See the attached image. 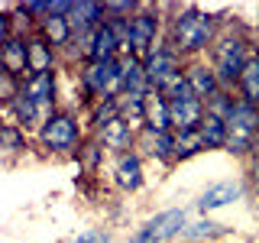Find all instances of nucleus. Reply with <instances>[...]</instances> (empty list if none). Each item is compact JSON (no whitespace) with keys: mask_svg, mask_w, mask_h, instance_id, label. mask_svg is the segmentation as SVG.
<instances>
[{"mask_svg":"<svg viewBox=\"0 0 259 243\" xmlns=\"http://www.w3.org/2000/svg\"><path fill=\"white\" fill-rule=\"evenodd\" d=\"M217 36H221V32H217V20H214V16L204 13L201 7L188 4V7H182V10L168 20L165 43L172 46L185 62H191V59L207 55Z\"/></svg>","mask_w":259,"mask_h":243,"instance_id":"obj_1","label":"nucleus"},{"mask_svg":"<svg viewBox=\"0 0 259 243\" xmlns=\"http://www.w3.org/2000/svg\"><path fill=\"white\" fill-rule=\"evenodd\" d=\"M207 55H210V68H214L221 88L237 91V81L243 75V68H246L249 55H253V46H249V39L243 32H221Z\"/></svg>","mask_w":259,"mask_h":243,"instance_id":"obj_2","label":"nucleus"},{"mask_svg":"<svg viewBox=\"0 0 259 243\" xmlns=\"http://www.w3.org/2000/svg\"><path fill=\"white\" fill-rule=\"evenodd\" d=\"M78 88L84 94V104L91 107L94 101L104 97H120L123 85H120V62H84L78 65Z\"/></svg>","mask_w":259,"mask_h":243,"instance_id":"obj_3","label":"nucleus"},{"mask_svg":"<svg viewBox=\"0 0 259 243\" xmlns=\"http://www.w3.org/2000/svg\"><path fill=\"white\" fill-rule=\"evenodd\" d=\"M39 143H42V149L55 152V156H78L81 143H84L78 117H71L68 110H55L39 130Z\"/></svg>","mask_w":259,"mask_h":243,"instance_id":"obj_4","label":"nucleus"},{"mask_svg":"<svg viewBox=\"0 0 259 243\" xmlns=\"http://www.w3.org/2000/svg\"><path fill=\"white\" fill-rule=\"evenodd\" d=\"M159 32H162L159 7L140 4V10L130 16V49L136 59H146V52L159 46Z\"/></svg>","mask_w":259,"mask_h":243,"instance_id":"obj_5","label":"nucleus"},{"mask_svg":"<svg viewBox=\"0 0 259 243\" xmlns=\"http://www.w3.org/2000/svg\"><path fill=\"white\" fill-rule=\"evenodd\" d=\"M188 227V211L185 208H168L162 214L149 217L140 230L130 237V243H168V240H178V233Z\"/></svg>","mask_w":259,"mask_h":243,"instance_id":"obj_6","label":"nucleus"},{"mask_svg":"<svg viewBox=\"0 0 259 243\" xmlns=\"http://www.w3.org/2000/svg\"><path fill=\"white\" fill-rule=\"evenodd\" d=\"M143 71H146V81H149V88H152V91H159V88L165 85L168 78H175V75H182V71H185V59L165 43V39H162L156 49H149V52H146Z\"/></svg>","mask_w":259,"mask_h":243,"instance_id":"obj_7","label":"nucleus"},{"mask_svg":"<svg viewBox=\"0 0 259 243\" xmlns=\"http://www.w3.org/2000/svg\"><path fill=\"white\" fill-rule=\"evenodd\" d=\"M204 101H198L194 94L178 97V101H168V124H172V133H191L204 124Z\"/></svg>","mask_w":259,"mask_h":243,"instance_id":"obj_8","label":"nucleus"},{"mask_svg":"<svg viewBox=\"0 0 259 243\" xmlns=\"http://www.w3.org/2000/svg\"><path fill=\"white\" fill-rule=\"evenodd\" d=\"M23 94H26L29 101L46 113V120H49L55 113V101H59V78H55V71L29 75L26 81H23Z\"/></svg>","mask_w":259,"mask_h":243,"instance_id":"obj_9","label":"nucleus"},{"mask_svg":"<svg viewBox=\"0 0 259 243\" xmlns=\"http://www.w3.org/2000/svg\"><path fill=\"white\" fill-rule=\"evenodd\" d=\"M94 140L101 143L104 152H113V156H126V152H136V130L123 124V120H110L107 127H101L94 133Z\"/></svg>","mask_w":259,"mask_h":243,"instance_id":"obj_10","label":"nucleus"},{"mask_svg":"<svg viewBox=\"0 0 259 243\" xmlns=\"http://www.w3.org/2000/svg\"><path fill=\"white\" fill-rule=\"evenodd\" d=\"M185 78H188V88L198 101H210L217 91H221V81H217L214 68H210L207 59H191L185 62Z\"/></svg>","mask_w":259,"mask_h":243,"instance_id":"obj_11","label":"nucleus"},{"mask_svg":"<svg viewBox=\"0 0 259 243\" xmlns=\"http://www.w3.org/2000/svg\"><path fill=\"white\" fill-rule=\"evenodd\" d=\"M71 26V36H84V32H94L101 23H107V10L97 0H75L71 4V13L65 16Z\"/></svg>","mask_w":259,"mask_h":243,"instance_id":"obj_12","label":"nucleus"},{"mask_svg":"<svg viewBox=\"0 0 259 243\" xmlns=\"http://www.w3.org/2000/svg\"><path fill=\"white\" fill-rule=\"evenodd\" d=\"M136 152L149 156L156 162L172 166L175 162V133H152V130H140L136 133Z\"/></svg>","mask_w":259,"mask_h":243,"instance_id":"obj_13","label":"nucleus"},{"mask_svg":"<svg viewBox=\"0 0 259 243\" xmlns=\"http://www.w3.org/2000/svg\"><path fill=\"white\" fill-rule=\"evenodd\" d=\"M26 36L29 32H13L7 39V46L0 49V62H4V71L20 81L29 78V52H26Z\"/></svg>","mask_w":259,"mask_h":243,"instance_id":"obj_14","label":"nucleus"},{"mask_svg":"<svg viewBox=\"0 0 259 243\" xmlns=\"http://www.w3.org/2000/svg\"><path fill=\"white\" fill-rule=\"evenodd\" d=\"M26 52H29V75H46V71H55V65H59V49L36 29L26 36Z\"/></svg>","mask_w":259,"mask_h":243,"instance_id":"obj_15","label":"nucleus"},{"mask_svg":"<svg viewBox=\"0 0 259 243\" xmlns=\"http://www.w3.org/2000/svg\"><path fill=\"white\" fill-rule=\"evenodd\" d=\"M243 194V185L237 182V178H227V182H217V185H210V188L198 198V211L201 214H210V211H221V208H227L230 201H237Z\"/></svg>","mask_w":259,"mask_h":243,"instance_id":"obj_16","label":"nucleus"},{"mask_svg":"<svg viewBox=\"0 0 259 243\" xmlns=\"http://www.w3.org/2000/svg\"><path fill=\"white\" fill-rule=\"evenodd\" d=\"M113 182H117V188H123V191L143 188L146 175H143V156H140V152L117 156V166H113Z\"/></svg>","mask_w":259,"mask_h":243,"instance_id":"obj_17","label":"nucleus"},{"mask_svg":"<svg viewBox=\"0 0 259 243\" xmlns=\"http://www.w3.org/2000/svg\"><path fill=\"white\" fill-rule=\"evenodd\" d=\"M152 133H172V124H168V97L162 91H149L146 94V127Z\"/></svg>","mask_w":259,"mask_h":243,"instance_id":"obj_18","label":"nucleus"},{"mask_svg":"<svg viewBox=\"0 0 259 243\" xmlns=\"http://www.w3.org/2000/svg\"><path fill=\"white\" fill-rule=\"evenodd\" d=\"M113 59H120V43L113 36L110 23H101L91 36V55H88V62H113Z\"/></svg>","mask_w":259,"mask_h":243,"instance_id":"obj_19","label":"nucleus"},{"mask_svg":"<svg viewBox=\"0 0 259 243\" xmlns=\"http://www.w3.org/2000/svg\"><path fill=\"white\" fill-rule=\"evenodd\" d=\"M224 233H227L224 224L210 221V217H201V221H194V224L185 227V230L178 233V240H182V243H214V240H221Z\"/></svg>","mask_w":259,"mask_h":243,"instance_id":"obj_20","label":"nucleus"},{"mask_svg":"<svg viewBox=\"0 0 259 243\" xmlns=\"http://www.w3.org/2000/svg\"><path fill=\"white\" fill-rule=\"evenodd\" d=\"M36 32H42V36L49 39V43H52L55 49H68L71 46V26H68V20H65V16H55V13H49L46 20H39V26H36Z\"/></svg>","mask_w":259,"mask_h":243,"instance_id":"obj_21","label":"nucleus"},{"mask_svg":"<svg viewBox=\"0 0 259 243\" xmlns=\"http://www.w3.org/2000/svg\"><path fill=\"white\" fill-rule=\"evenodd\" d=\"M237 97L259 107V52H256V49H253V55H249V62H246V68H243L240 81H237Z\"/></svg>","mask_w":259,"mask_h":243,"instance_id":"obj_22","label":"nucleus"},{"mask_svg":"<svg viewBox=\"0 0 259 243\" xmlns=\"http://www.w3.org/2000/svg\"><path fill=\"white\" fill-rule=\"evenodd\" d=\"M117 107H120V120L130 124L136 133L146 127V97L143 94H120Z\"/></svg>","mask_w":259,"mask_h":243,"instance_id":"obj_23","label":"nucleus"},{"mask_svg":"<svg viewBox=\"0 0 259 243\" xmlns=\"http://www.w3.org/2000/svg\"><path fill=\"white\" fill-rule=\"evenodd\" d=\"M201 140H204V149H224L227 146V120H217L204 113V124L198 127Z\"/></svg>","mask_w":259,"mask_h":243,"instance_id":"obj_24","label":"nucleus"},{"mask_svg":"<svg viewBox=\"0 0 259 243\" xmlns=\"http://www.w3.org/2000/svg\"><path fill=\"white\" fill-rule=\"evenodd\" d=\"M120 117V107H117V97H104V101H94L91 107H88V120H91V127H94V133L101 127H107L110 120H117Z\"/></svg>","mask_w":259,"mask_h":243,"instance_id":"obj_25","label":"nucleus"},{"mask_svg":"<svg viewBox=\"0 0 259 243\" xmlns=\"http://www.w3.org/2000/svg\"><path fill=\"white\" fill-rule=\"evenodd\" d=\"M237 91H227V88H221L210 101H204V110L210 113V117H217V120H227L233 113V107H237Z\"/></svg>","mask_w":259,"mask_h":243,"instance_id":"obj_26","label":"nucleus"},{"mask_svg":"<svg viewBox=\"0 0 259 243\" xmlns=\"http://www.w3.org/2000/svg\"><path fill=\"white\" fill-rule=\"evenodd\" d=\"M198 152H204V140H201L198 130H191V133H175V162L194 159Z\"/></svg>","mask_w":259,"mask_h":243,"instance_id":"obj_27","label":"nucleus"},{"mask_svg":"<svg viewBox=\"0 0 259 243\" xmlns=\"http://www.w3.org/2000/svg\"><path fill=\"white\" fill-rule=\"evenodd\" d=\"M0 149H4V152H23V149H29L26 130H20L16 124H4V130H0Z\"/></svg>","mask_w":259,"mask_h":243,"instance_id":"obj_28","label":"nucleus"},{"mask_svg":"<svg viewBox=\"0 0 259 243\" xmlns=\"http://www.w3.org/2000/svg\"><path fill=\"white\" fill-rule=\"evenodd\" d=\"M78 159H81V166H84L88 172H94V169L101 166V159H104L101 143H97V140H84V143H81V149H78Z\"/></svg>","mask_w":259,"mask_h":243,"instance_id":"obj_29","label":"nucleus"},{"mask_svg":"<svg viewBox=\"0 0 259 243\" xmlns=\"http://www.w3.org/2000/svg\"><path fill=\"white\" fill-rule=\"evenodd\" d=\"M23 91V81L13 78V75H4L0 78V107H13V101L20 97Z\"/></svg>","mask_w":259,"mask_h":243,"instance_id":"obj_30","label":"nucleus"},{"mask_svg":"<svg viewBox=\"0 0 259 243\" xmlns=\"http://www.w3.org/2000/svg\"><path fill=\"white\" fill-rule=\"evenodd\" d=\"M104 10H107V20H130L140 10V4H133V0H107Z\"/></svg>","mask_w":259,"mask_h":243,"instance_id":"obj_31","label":"nucleus"},{"mask_svg":"<svg viewBox=\"0 0 259 243\" xmlns=\"http://www.w3.org/2000/svg\"><path fill=\"white\" fill-rule=\"evenodd\" d=\"M16 32V23H13V13H7V10H0V49L7 46V39H10Z\"/></svg>","mask_w":259,"mask_h":243,"instance_id":"obj_32","label":"nucleus"},{"mask_svg":"<svg viewBox=\"0 0 259 243\" xmlns=\"http://www.w3.org/2000/svg\"><path fill=\"white\" fill-rule=\"evenodd\" d=\"M71 243H110V237L101 233V230H88V233H81V237H75Z\"/></svg>","mask_w":259,"mask_h":243,"instance_id":"obj_33","label":"nucleus"},{"mask_svg":"<svg viewBox=\"0 0 259 243\" xmlns=\"http://www.w3.org/2000/svg\"><path fill=\"white\" fill-rule=\"evenodd\" d=\"M249 182H253V188L259 191V152L249 159Z\"/></svg>","mask_w":259,"mask_h":243,"instance_id":"obj_34","label":"nucleus"},{"mask_svg":"<svg viewBox=\"0 0 259 243\" xmlns=\"http://www.w3.org/2000/svg\"><path fill=\"white\" fill-rule=\"evenodd\" d=\"M4 75H7V71H4V62H0V78H4Z\"/></svg>","mask_w":259,"mask_h":243,"instance_id":"obj_35","label":"nucleus"},{"mask_svg":"<svg viewBox=\"0 0 259 243\" xmlns=\"http://www.w3.org/2000/svg\"><path fill=\"white\" fill-rule=\"evenodd\" d=\"M256 26H259V7H256Z\"/></svg>","mask_w":259,"mask_h":243,"instance_id":"obj_36","label":"nucleus"},{"mask_svg":"<svg viewBox=\"0 0 259 243\" xmlns=\"http://www.w3.org/2000/svg\"><path fill=\"white\" fill-rule=\"evenodd\" d=\"M0 130H4V124H0Z\"/></svg>","mask_w":259,"mask_h":243,"instance_id":"obj_37","label":"nucleus"}]
</instances>
